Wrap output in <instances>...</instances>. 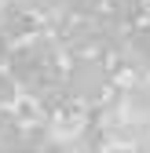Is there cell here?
<instances>
[{
    "instance_id": "obj_1",
    "label": "cell",
    "mask_w": 150,
    "mask_h": 153,
    "mask_svg": "<svg viewBox=\"0 0 150 153\" xmlns=\"http://www.w3.org/2000/svg\"><path fill=\"white\" fill-rule=\"evenodd\" d=\"M0 51H4V44H0Z\"/></svg>"
}]
</instances>
